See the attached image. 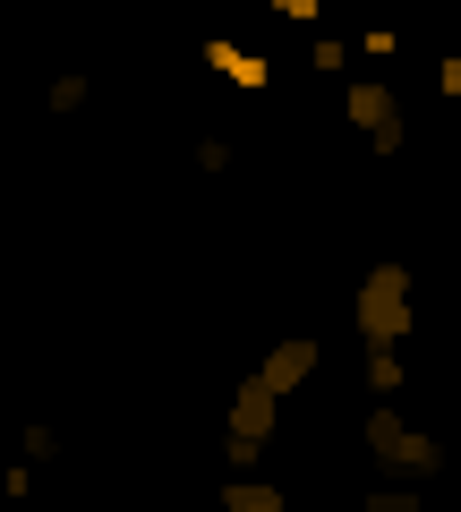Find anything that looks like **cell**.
<instances>
[{
  "label": "cell",
  "instance_id": "cell-8",
  "mask_svg": "<svg viewBox=\"0 0 461 512\" xmlns=\"http://www.w3.org/2000/svg\"><path fill=\"white\" fill-rule=\"evenodd\" d=\"M86 94H94V77H86V69H60L52 86H43V103H52L60 120H69V111H86Z\"/></svg>",
  "mask_w": 461,
  "mask_h": 512
},
{
  "label": "cell",
  "instance_id": "cell-5",
  "mask_svg": "<svg viewBox=\"0 0 461 512\" xmlns=\"http://www.w3.org/2000/svg\"><path fill=\"white\" fill-rule=\"evenodd\" d=\"M316 367H325V342H316V333H291V342H274L257 359V384H265V393H299Z\"/></svg>",
  "mask_w": 461,
  "mask_h": 512
},
{
  "label": "cell",
  "instance_id": "cell-10",
  "mask_svg": "<svg viewBox=\"0 0 461 512\" xmlns=\"http://www.w3.org/2000/svg\"><path fill=\"white\" fill-rule=\"evenodd\" d=\"M359 512H427V495L419 487H368V495H359Z\"/></svg>",
  "mask_w": 461,
  "mask_h": 512
},
{
  "label": "cell",
  "instance_id": "cell-13",
  "mask_svg": "<svg viewBox=\"0 0 461 512\" xmlns=\"http://www.w3.org/2000/svg\"><path fill=\"white\" fill-rule=\"evenodd\" d=\"M308 69H325V77H342V69H351V52H342V43L325 35V43H308Z\"/></svg>",
  "mask_w": 461,
  "mask_h": 512
},
{
  "label": "cell",
  "instance_id": "cell-1",
  "mask_svg": "<svg viewBox=\"0 0 461 512\" xmlns=\"http://www.w3.org/2000/svg\"><path fill=\"white\" fill-rule=\"evenodd\" d=\"M410 316H419V299H410V265H368V282H359V299H351V325H359V342L368 350H402L410 342Z\"/></svg>",
  "mask_w": 461,
  "mask_h": 512
},
{
  "label": "cell",
  "instance_id": "cell-7",
  "mask_svg": "<svg viewBox=\"0 0 461 512\" xmlns=\"http://www.w3.org/2000/svg\"><path fill=\"white\" fill-rule=\"evenodd\" d=\"M222 512H291L282 478H222Z\"/></svg>",
  "mask_w": 461,
  "mask_h": 512
},
{
  "label": "cell",
  "instance_id": "cell-3",
  "mask_svg": "<svg viewBox=\"0 0 461 512\" xmlns=\"http://www.w3.org/2000/svg\"><path fill=\"white\" fill-rule=\"evenodd\" d=\"M359 436H368V453L385 461L393 478H436V470H444V444H436V436H419V427H410L402 410H385V402L359 419Z\"/></svg>",
  "mask_w": 461,
  "mask_h": 512
},
{
  "label": "cell",
  "instance_id": "cell-4",
  "mask_svg": "<svg viewBox=\"0 0 461 512\" xmlns=\"http://www.w3.org/2000/svg\"><path fill=\"white\" fill-rule=\"evenodd\" d=\"M342 111H351V128L368 137V154H402V94L385 86V77H351V94H342Z\"/></svg>",
  "mask_w": 461,
  "mask_h": 512
},
{
  "label": "cell",
  "instance_id": "cell-6",
  "mask_svg": "<svg viewBox=\"0 0 461 512\" xmlns=\"http://www.w3.org/2000/svg\"><path fill=\"white\" fill-rule=\"evenodd\" d=\"M205 60H214V69L231 77L240 94H265V86H274V60H265V52H240V43H205Z\"/></svg>",
  "mask_w": 461,
  "mask_h": 512
},
{
  "label": "cell",
  "instance_id": "cell-12",
  "mask_svg": "<svg viewBox=\"0 0 461 512\" xmlns=\"http://www.w3.org/2000/svg\"><path fill=\"white\" fill-rule=\"evenodd\" d=\"M197 171L222 180V171H231V137H197Z\"/></svg>",
  "mask_w": 461,
  "mask_h": 512
},
{
  "label": "cell",
  "instance_id": "cell-11",
  "mask_svg": "<svg viewBox=\"0 0 461 512\" xmlns=\"http://www.w3.org/2000/svg\"><path fill=\"white\" fill-rule=\"evenodd\" d=\"M26 461H60V427L52 419H26Z\"/></svg>",
  "mask_w": 461,
  "mask_h": 512
},
{
  "label": "cell",
  "instance_id": "cell-9",
  "mask_svg": "<svg viewBox=\"0 0 461 512\" xmlns=\"http://www.w3.org/2000/svg\"><path fill=\"white\" fill-rule=\"evenodd\" d=\"M402 376H410L402 350H368V393H376V402H393V393H402Z\"/></svg>",
  "mask_w": 461,
  "mask_h": 512
},
{
  "label": "cell",
  "instance_id": "cell-14",
  "mask_svg": "<svg viewBox=\"0 0 461 512\" xmlns=\"http://www.w3.org/2000/svg\"><path fill=\"white\" fill-rule=\"evenodd\" d=\"M436 86H444V94L461 103V60H436Z\"/></svg>",
  "mask_w": 461,
  "mask_h": 512
},
{
  "label": "cell",
  "instance_id": "cell-2",
  "mask_svg": "<svg viewBox=\"0 0 461 512\" xmlns=\"http://www.w3.org/2000/svg\"><path fill=\"white\" fill-rule=\"evenodd\" d=\"M274 419H282V393H265L257 376L231 384V427H222V461H231V478H248L265 461V444H274Z\"/></svg>",
  "mask_w": 461,
  "mask_h": 512
}]
</instances>
